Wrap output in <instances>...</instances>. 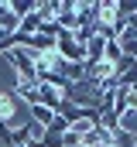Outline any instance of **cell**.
Masks as SVG:
<instances>
[{
    "instance_id": "6da1fadb",
    "label": "cell",
    "mask_w": 137,
    "mask_h": 147,
    "mask_svg": "<svg viewBox=\"0 0 137 147\" xmlns=\"http://www.w3.org/2000/svg\"><path fill=\"white\" fill-rule=\"evenodd\" d=\"M3 55H7V62L17 69V75H21L24 82H38V69H34V62L28 58L24 48H10V51H3Z\"/></svg>"
},
{
    "instance_id": "8992f818",
    "label": "cell",
    "mask_w": 137,
    "mask_h": 147,
    "mask_svg": "<svg viewBox=\"0 0 137 147\" xmlns=\"http://www.w3.org/2000/svg\"><path fill=\"white\" fill-rule=\"evenodd\" d=\"M38 34L52 38V41H58V34H62V28L55 24V21H41V28H38Z\"/></svg>"
},
{
    "instance_id": "5b68a950",
    "label": "cell",
    "mask_w": 137,
    "mask_h": 147,
    "mask_svg": "<svg viewBox=\"0 0 137 147\" xmlns=\"http://www.w3.org/2000/svg\"><path fill=\"white\" fill-rule=\"evenodd\" d=\"M28 116H31L38 127H48V123L55 120V113H52V110H45V106H28Z\"/></svg>"
},
{
    "instance_id": "7a4b0ae2",
    "label": "cell",
    "mask_w": 137,
    "mask_h": 147,
    "mask_svg": "<svg viewBox=\"0 0 137 147\" xmlns=\"http://www.w3.org/2000/svg\"><path fill=\"white\" fill-rule=\"evenodd\" d=\"M55 24H58L62 31H79V3H75V0H62V3H58Z\"/></svg>"
},
{
    "instance_id": "52a82bcc",
    "label": "cell",
    "mask_w": 137,
    "mask_h": 147,
    "mask_svg": "<svg viewBox=\"0 0 137 147\" xmlns=\"http://www.w3.org/2000/svg\"><path fill=\"white\" fill-rule=\"evenodd\" d=\"M45 130H55V134H65V130H68V120H65V116H55V120H52V123H48Z\"/></svg>"
},
{
    "instance_id": "3957f363",
    "label": "cell",
    "mask_w": 137,
    "mask_h": 147,
    "mask_svg": "<svg viewBox=\"0 0 137 147\" xmlns=\"http://www.w3.org/2000/svg\"><path fill=\"white\" fill-rule=\"evenodd\" d=\"M17 106H21V99L17 96H3L0 92V123L3 127H10V130H17L21 123H17Z\"/></svg>"
},
{
    "instance_id": "277c9868",
    "label": "cell",
    "mask_w": 137,
    "mask_h": 147,
    "mask_svg": "<svg viewBox=\"0 0 137 147\" xmlns=\"http://www.w3.org/2000/svg\"><path fill=\"white\" fill-rule=\"evenodd\" d=\"M82 147H113V134L106 127H100V123H93L82 134Z\"/></svg>"
}]
</instances>
